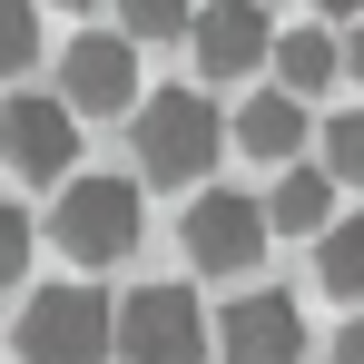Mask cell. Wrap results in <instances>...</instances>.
<instances>
[{
    "label": "cell",
    "instance_id": "5bb4252c",
    "mask_svg": "<svg viewBox=\"0 0 364 364\" xmlns=\"http://www.w3.org/2000/svg\"><path fill=\"white\" fill-rule=\"evenodd\" d=\"M197 10H207V0H119L128 40H187V30H197Z\"/></svg>",
    "mask_w": 364,
    "mask_h": 364
},
{
    "label": "cell",
    "instance_id": "30bf717a",
    "mask_svg": "<svg viewBox=\"0 0 364 364\" xmlns=\"http://www.w3.org/2000/svg\"><path fill=\"white\" fill-rule=\"evenodd\" d=\"M237 148L256 158V168H286V158L305 148V99H286V89L246 99V109H237Z\"/></svg>",
    "mask_w": 364,
    "mask_h": 364
},
{
    "label": "cell",
    "instance_id": "3957f363",
    "mask_svg": "<svg viewBox=\"0 0 364 364\" xmlns=\"http://www.w3.org/2000/svg\"><path fill=\"white\" fill-rule=\"evenodd\" d=\"M138 178H69L60 187V217H50V237H60V256H79V266H119L128 246H138Z\"/></svg>",
    "mask_w": 364,
    "mask_h": 364
},
{
    "label": "cell",
    "instance_id": "d6986e66",
    "mask_svg": "<svg viewBox=\"0 0 364 364\" xmlns=\"http://www.w3.org/2000/svg\"><path fill=\"white\" fill-rule=\"evenodd\" d=\"M345 79H355V89H364V20H355V30H345Z\"/></svg>",
    "mask_w": 364,
    "mask_h": 364
},
{
    "label": "cell",
    "instance_id": "8fae6325",
    "mask_svg": "<svg viewBox=\"0 0 364 364\" xmlns=\"http://www.w3.org/2000/svg\"><path fill=\"white\" fill-rule=\"evenodd\" d=\"M266 227L276 237H325L335 227V178L325 168H286V178L266 187Z\"/></svg>",
    "mask_w": 364,
    "mask_h": 364
},
{
    "label": "cell",
    "instance_id": "6da1fadb",
    "mask_svg": "<svg viewBox=\"0 0 364 364\" xmlns=\"http://www.w3.org/2000/svg\"><path fill=\"white\" fill-rule=\"evenodd\" d=\"M217 158H227V119H217V99H197V89H158V99H138V178L187 187V178H217Z\"/></svg>",
    "mask_w": 364,
    "mask_h": 364
},
{
    "label": "cell",
    "instance_id": "ac0fdd59",
    "mask_svg": "<svg viewBox=\"0 0 364 364\" xmlns=\"http://www.w3.org/2000/svg\"><path fill=\"white\" fill-rule=\"evenodd\" d=\"M335 364H364V315H345V335H335Z\"/></svg>",
    "mask_w": 364,
    "mask_h": 364
},
{
    "label": "cell",
    "instance_id": "2e32d148",
    "mask_svg": "<svg viewBox=\"0 0 364 364\" xmlns=\"http://www.w3.org/2000/svg\"><path fill=\"white\" fill-rule=\"evenodd\" d=\"M30 60H40V20H30V0H0V89H10Z\"/></svg>",
    "mask_w": 364,
    "mask_h": 364
},
{
    "label": "cell",
    "instance_id": "7c38bea8",
    "mask_svg": "<svg viewBox=\"0 0 364 364\" xmlns=\"http://www.w3.org/2000/svg\"><path fill=\"white\" fill-rule=\"evenodd\" d=\"M266 69H276L286 99H315V89L345 69V40H335V30H276V60H266Z\"/></svg>",
    "mask_w": 364,
    "mask_h": 364
},
{
    "label": "cell",
    "instance_id": "e0dca14e",
    "mask_svg": "<svg viewBox=\"0 0 364 364\" xmlns=\"http://www.w3.org/2000/svg\"><path fill=\"white\" fill-rule=\"evenodd\" d=\"M20 266H30V217H20V207L0 197V296L20 286Z\"/></svg>",
    "mask_w": 364,
    "mask_h": 364
},
{
    "label": "cell",
    "instance_id": "44dd1931",
    "mask_svg": "<svg viewBox=\"0 0 364 364\" xmlns=\"http://www.w3.org/2000/svg\"><path fill=\"white\" fill-rule=\"evenodd\" d=\"M50 10H89V0H50Z\"/></svg>",
    "mask_w": 364,
    "mask_h": 364
},
{
    "label": "cell",
    "instance_id": "9c48e42d",
    "mask_svg": "<svg viewBox=\"0 0 364 364\" xmlns=\"http://www.w3.org/2000/svg\"><path fill=\"white\" fill-rule=\"evenodd\" d=\"M187 50H197V79H246L256 60H276V30H266L256 0H207L197 30H187Z\"/></svg>",
    "mask_w": 364,
    "mask_h": 364
},
{
    "label": "cell",
    "instance_id": "7a4b0ae2",
    "mask_svg": "<svg viewBox=\"0 0 364 364\" xmlns=\"http://www.w3.org/2000/svg\"><path fill=\"white\" fill-rule=\"evenodd\" d=\"M10 345H20V364H99L119 355V305L99 286H30Z\"/></svg>",
    "mask_w": 364,
    "mask_h": 364
},
{
    "label": "cell",
    "instance_id": "8992f818",
    "mask_svg": "<svg viewBox=\"0 0 364 364\" xmlns=\"http://www.w3.org/2000/svg\"><path fill=\"white\" fill-rule=\"evenodd\" d=\"M217 355L227 364H305V305L276 286H246L217 315Z\"/></svg>",
    "mask_w": 364,
    "mask_h": 364
},
{
    "label": "cell",
    "instance_id": "277c9868",
    "mask_svg": "<svg viewBox=\"0 0 364 364\" xmlns=\"http://www.w3.org/2000/svg\"><path fill=\"white\" fill-rule=\"evenodd\" d=\"M266 197H246V187H197L187 197V217H178V246H187V266H207V276H246L256 256H266Z\"/></svg>",
    "mask_w": 364,
    "mask_h": 364
},
{
    "label": "cell",
    "instance_id": "9a60e30c",
    "mask_svg": "<svg viewBox=\"0 0 364 364\" xmlns=\"http://www.w3.org/2000/svg\"><path fill=\"white\" fill-rule=\"evenodd\" d=\"M325 178H335V187H364V109L325 119Z\"/></svg>",
    "mask_w": 364,
    "mask_h": 364
},
{
    "label": "cell",
    "instance_id": "4fadbf2b",
    "mask_svg": "<svg viewBox=\"0 0 364 364\" xmlns=\"http://www.w3.org/2000/svg\"><path fill=\"white\" fill-rule=\"evenodd\" d=\"M315 286L335 305H364V217H335V227L315 237Z\"/></svg>",
    "mask_w": 364,
    "mask_h": 364
},
{
    "label": "cell",
    "instance_id": "5b68a950",
    "mask_svg": "<svg viewBox=\"0 0 364 364\" xmlns=\"http://www.w3.org/2000/svg\"><path fill=\"white\" fill-rule=\"evenodd\" d=\"M207 345H217V325L187 286H138L119 305V364H197Z\"/></svg>",
    "mask_w": 364,
    "mask_h": 364
},
{
    "label": "cell",
    "instance_id": "52a82bcc",
    "mask_svg": "<svg viewBox=\"0 0 364 364\" xmlns=\"http://www.w3.org/2000/svg\"><path fill=\"white\" fill-rule=\"evenodd\" d=\"M0 168L10 178H69L79 168V109L69 99H0Z\"/></svg>",
    "mask_w": 364,
    "mask_h": 364
},
{
    "label": "cell",
    "instance_id": "ba28073f",
    "mask_svg": "<svg viewBox=\"0 0 364 364\" xmlns=\"http://www.w3.org/2000/svg\"><path fill=\"white\" fill-rule=\"evenodd\" d=\"M60 99L79 119H109V109H138V40H109V30H89V40H69L60 60Z\"/></svg>",
    "mask_w": 364,
    "mask_h": 364
},
{
    "label": "cell",
    "instance_id": "ffe728a7",
    "mask_svg": "<svg viewBox=\"0 0 364 364\" xmlns=\"http://www.w3.org/2000/svg\"><path fill=\"white\" fill-rule=\"evenodd\" d=\"M315 20H364V0H315Z\"/></svg>",
    "mask_w": 364,
    "mask_h": 364
}]
</instances>
